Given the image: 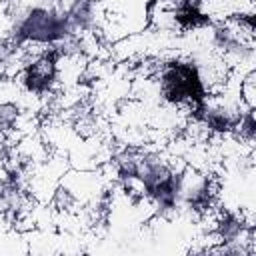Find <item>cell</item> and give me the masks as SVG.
<instances>
[{
	"label": "cell",
	"mask_w": 256,
	"mask_h": 256,
	"mask_svg": "<svg viewBox=\"0 0 256 256\" xmlns=\"http://www.w3.org/2000/svg\"><path fill=\"white\" fill-rule=\"evenodd\" d=\"M56 72V60L54 54H46L44 58L36 60L30 68H28V76H26V84L32 90H46L54 78Z\"/></svg>",
	"instance_id": "6da1fadb"
},
{
	"label": "cell",
	"mask_w": 256,
	"mask_h": 256,
	"mask_svg": "<svg viewBox=\"0 0 256 256\" xmlns=\"http://www.w3.org/2000/svg\"><path fill=\"white\" fill-rule=\"evenodd\" d=\"M16 106L12 104H2L0 106V130H8L12 126V122L16 120Z\"/></svg>",
	"instance_id": "7a4b0ae2"
}]
</instances>
